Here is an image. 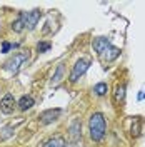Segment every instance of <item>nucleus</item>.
<instances>
[{
  "label": "nucleus",
  "mask_w": 145,
  "mask_h": 147,
  "mask_svg": "<svg viewBox=\"0 0 145 147\" xmlns=\"http://www.w3.org/2000/svg\"><path fill=\"white\" fill-rule=\"evenodd\" d=\"M92 49H93V52L97 54V57L103 64H112L122 54V50L118 47L112 45V42L107 37H95L92 40Z\"/></svg>",
  "instance_id": "nucleus-1"
},
{
  "label": "nucleus",
  "mask_w": 145,
  "mask_h": 147,
  "mask_svg": "<svg viewBox=\"0 0 145 147\" xmlns=\"http://www.w3.org/2000/svg\"><path fill=\"white\" fill-rule=\"evenodd\" d=\"M40 18H42V10L40 9H34L28 10V12L22 10V12H18L17 18L12 22V30L17 32V34H22L23 30L32 32V30H35Z\"/></svg>",
  "instance_id": "nucleus-2"
},
{
  "label": "nucleus",
  "mask_w": 145,
  "mask_h": 147,
  "mask_svg": "<svg viewBox=\"0 0 145 147\" xmlns=\"http://www.w3.org/2000/svg\"><path fill=\"white\" fill-rule=\"evenodd\" d=\"M107 134V120L102 112H93L89 119V136L93 142H100Z\"/></svg>",
  "instance_id": "nucleus-3"
},
{
  "label": "nucleus",
  "mask_w": 145,
  "mask_h": 147,
  "mask_svg": "<svg viewBox=\"0 0 145 147\" xmlns=\"http://www.w3.org/2000/svg\"><path fill=\"white\" fill-rule=\"evenodd\" d=\"M28 62H30V52H28V50H22V52L13 54L10 59H7V60L3 62V70L12 74V75H15V74L20 72L22 67L27 65Z\"/></svg>",
  "instance_id": "nucleus-4"
},
{
  "label": "nucleus",
  "mask_w": 145,
  "mask_h": 147,
  "mask_svg": "<svg viewBox=\"0 0 145 147\" xmlns=\"http://www.w3.org/2000/svg\"><path fill=\"white\" fill-rule=\"evenodd\" d=\"M90 64H92V60L89 59V57H80V59H77L75 64L72 65L70 74H68V82L70 84H77L79 82L82 77L85 75V72L89 70Z\"/></svg>",
  "instance_id": "nucleus-5"
},
{
  "label": "nucleus",
  "mask_w": 145,
  "mask_h": 147,
  "mask_svg": "<svg viewBox=\"0 0 145 147\" xmlns=\"http://www.w3.org/2000/svg\"><path fill=\"white\" fill-rule=\"evenodd\" d=\"M67 136H68V142H72V144H79V142H80V139H82V122H80V119L75 117V119L70 122Z\"/></svg>",
  "instance_id": "nucleus-6"
},
{
  "label": "nucleus",
  "mask_w": 145,
  "mask_h": 147,
  "mask_svg": "<svg viewBox=\"0 0 145 147\" xmlns=\"http://www.w3.org/2000/svg\"><path fill=\"white\" fill-rule=\"evenodd\" d=\"M60 115H62V109H58V107L57 109H47L38 115V120H40L42 125H50L55 120L60 119Z\"/></svg>",
  "instance_id": "nucleus-7"
},
{
  "label": "nucleus",
  "mask_w": 145,
  "mask_h": 147,
  "mask_svg": "<svg viewBox=\"0 0 145 147\" xmlns=\"http://www.w3.org/2000/svg\"><path fill=\"white\" fill-rule=\"evenodd\" d=\"M15 107H17V99L13 97V94H10V92L5 94L0 100V112L5 115H10V114H13Z\"/></svg>",
  "instance_id": "nucleus-8"
},
{
  "label": "nucleus",
  "mask_w": 145,
  "mask_h": 147,
  "mask_svg": "<svg viewBox=\"0 0 145 147\" xmlns=\"http://www.w3.org/2000/svg\"><path fill=\"white\" fill-rule=\"evenodd\" d=\"M65 77V62H58V65L55 67L54 74H52V79H50V87H57L58 84L64 80Z\"/></svg>",
  "instance_id": "nucleus-9"
},
{
  "label": "nucleus",
  "mask_w": 145,
  "mask_h": 147,
  "mask_svg": "<svg viewBox=\"0 0 145 147\" xmlns=\"http://www.w3.org/2000/svg\"><path fill=\"white\" fill-rule=\"evenodd\" d=\"M34 105H35V99H34L32 95H22L17 100V107H18V110H22V112L30 110Z\"/></svg>",
  "instance_id": "nucleus-10"
},
{
  "label": "nucleus",
  "mask_w": 145,
  "mask_h": 147,
  "mask_svg": "<svg viewBox=\"0 0 145 147\" xmlns=\"http://www.w3.org/2000/svg\"><path fill=\"white\" fill-rule=\"evenodd\" d=\"M42 147H67V139L64 136H60V134H57L54 137L47 139L42 144Z\"/></svg>",
  "instance_id": "nucleus-11"
},
{
  "label": "nucleus",
  "mask_w": 145,
  "mask_h": 147,
  "mask_svg": "<svg viewBox=\"0 0 145 147\" xmlns=\"http://www.w3.org/2000/svg\"><path fill=\"white\" fill-rule=\"evenodd\" d=\"M125 95H127V87H125V84H117V85H115V92H113L115 102H117V104H124Z\"/></svg>",
  "instance_id": "nucleus-12"
},
{
  "label": "nucleus",
  "mask_w": 145,
  "mask_h": 147,
  "mask_svg": "<svg viewBox=\"0 0 145 147\" xmlns=\"http://www.w3.org/2000/svg\"><path fill=\"white\" fill-rule=\"evenodd\" d=\"M130 134H132V137H140L142 136V119L140 117H134L132 127H130Z\"/></svg>",
  "instance_id": "nucleus-13"
},
{
  "label": "nucleus",
  "mask_w": 145,
  "mask_h": 147,
  "mask_svg": "<svg viewBox=\"0 0 145 147\" xmlns=\"http://www.w3.org/2000/svg\"><path fill=\"white\" fill-rule=\"evenodd\" d=\"M107 92H109V85L107 82H99L93 85V94L97 95V97H103V95H107Z\"/></svg>",
  "instance_id": "nucleus-14"
},
{
  "label": "nucleus",
  "mask_w": 145,
  "mask_h": 147,
  "mask_svg": "<svg viewBox=\"0 0 145 147\" xmlns=\"http://www.w3.org/2000/svg\"><path fill=\"white\" fill-rule=\"evenodd\" d=\"M15 129H17V125H12V124L5 125V127L0 130V140H7L9 137H12L13 132H15Z\"/></svg>",
  "instance_id": "nucleus-15"
},
{
  "label": "nucleus",
  "mask_w": 145,
  "mask_h": 147,
  "mask_svg": "<svg viewBox=\"0 0 145 147\" xmlns=\"http://www.w3.org/2000/svg\"><path fill=\"white\" fill-rule=\"evenodd\" d=\"M52 49V42L50 40H40L38 44H37V52L38 54H45Z\"/></svg>",
  "instance_id": "nucleus-16"
},
{
  "label": "nucleus",
  "mask_w": 145,
  "mask_h": 147,
  "mask_svg": "<svg viewBox=\"0 0 145 147\" xmlns=\"http://www.w3.org/2000/svg\"><path fill=\"white\" fill-rule=\"evenodd\" d=\"M12 49H13V44H10V42H2V49H0V52H2V54H9Z\"/></svg>",
  "instance_id": "nucleus-17"
},
{
  "label": "nucleus",
  "mask_w": 145,
  "mask_h": 147,
  "mask_svg": "<svg viewBox=\"0 0 145 147\" xmlns=\"http://www.w3.org/2000/svg\"><path fill=\"white\" fill-rule=\"evenodd\" d=\"M144 99H145V92L142 90L140 94H138V100H144Z\"/></svg>",
  "instance_id": "nucleus-18"
}]
</instances>
